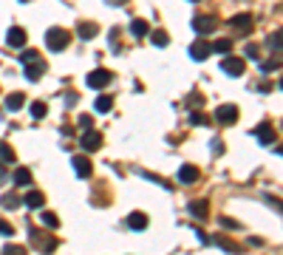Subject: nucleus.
<instances>
[{"mask_svg": "<svg viewBox=\"0 0 283 255\" xmlns=\"http://www.w3.org/2000/svg\"><path fill=\"white\" fill-rule=\"evenodd\" d=\"M68 43H71V34H68L66 29L51 26L49 32H46V49H51V51H66Z\"/></svg>", "mask_w": 283, "mask_h": 255, "instance_id": "f257e3e1", "label": "nucleus"}, {"mask_svg": "<svg viewBox=\"0 0 283 255\" xmlns=\"http://www.w3.org/2000/svg\"><path fill=\"white\" fill-rule=\"evenodd\" d=\"M111 80H114V74L111 71H105V68H97V71H91L88 77H85V83H88V88H105V85H111Z\"/></svg>", "mask_w": 283, "mask_h": 255, "instance_id": "f03ea898", "label": "nucleus"}, {"mask_svg": "<svg viewBox=\"0 0 283 255\" xmlns=\"http://www.w3.org/2000/svg\"><path fill=\"white\" fill-rule=\"evenodd\" d=\"M80 145H83V151H100L102 148V134H97L94 128H85V134L80 136Z\"/></svg>", "mask_w": 283, "mask_h": 255, "instance_id": "7ed1b4c3", "label": "nucleus"}, {"mask_svg": "<svg viewBox=\"0 0 283 255\" xmlns=\"http://www.w3.org/2000/svg\"><path fill=\"white\" fill-rule=\"evenodd\" d=\"M218 20L213 15H199V17H193V29H196V32L199 34H213L218 29L216 26Z\"/></svg>", "mask_w": 283, "mask_h": 255, "instance_id": "20e7f679", "label": "nucleus"}, {"mask_svg": "<svg viewBox=\"0 0 283 255\" xmlns=\"http://www.w3.org/2000/svg\"><path fill=\"white\" fill-rule=\"evenodd\" d=\"M221 71L230 74V77H241V74H244V60H241V57H230V54H224Z\"/></svg>", "mask_w": 283, "mask_h": 255, "instance_id": "39448f33", "label": "nucleus"}, {"mask_svg": "<svg viewBox=\"0 0 283 255\" xmlns=\"http://www.w3.org/2000/svg\"><path fill=\"white\" fill-rule=\"evenodd\" d=\"M213 54V46L207 43V40H196L193 46H190V57L196 60V63H201V60H207Z\"/></svg>", "mask_w": 283, "mask_h": 255, "instance_id": "423d86ee", "label": "nucleus"}, {"mask_svg": "<svg viewBox=\"0 0 283 255\" xmlns=\"http://www.w3.org/2000/svg\"><path fill=\"white\" fill-rule=\"evenodd\" d=\"M216 119L221 125H235V122H238V108H235V105H221L216 111Z\"/></svg>", "mask_w": 283, "mask_h": 255, "instance_id": "0eeeda50", "label": "nucleus"}, {"mask_svg": "<svg viewBox=\"0 0 283 255\" xmlns=\"http://www.w3.org/2000/svg\"><path fill=\"white\" fill-rule=\"evenodd\" d=\"M71 165H74V173H77L80 179H88V176H91V170H94L88 156H74V159H71Z\"/></svg>", "mask_w": 283, "mask_h": 255, "instance_id": "6e6552de", "label": "nucleus"}, {"mask_svg": "<svg viewBox=\"0 0 283 255\" xmlns=\"http://www.w3.org/2000/svg\"><path fill=\"white\" fill-rule=\"evenodd\" d=\"M199 168H196V165H182V168H179V182H182V185H196V182H199Z\"/></svg>", "mask_w": 283, "mask_h": 255, "instance_id": "1a4fd4ad", "label": "nucleus"}, {"mask_svg": "<svg viewBox=\"0 0 283 255\" xmlns=\"http://www.w3.org/2000/svg\"><path fill=\"white\" fill-rule=\"evenodd\" d=\"M6 43H9L12 49H23V46H26V32H23L20 26H12L9 34H6Z\"/></svg>", "mask_w": 283, "mask_h": 255, "instance_id": "9d476101", "label": "nucleus"}, {"mask_svg": "<svg viewBox=\"0 0 283 255\" xmlns=\"http://www.w3.org/2000/svg\"><path fill=\"white\" fill-rule=\"evenodd\" d=\"M23 71H26V77H29L32 83H37V80L43 77V71H46V68H43V63H40V57H37V60H29Z\"/></svg>", "mask_w": 283, "mask_h": 255, "instance_id": "9b49d317", "label": "nucleus"}, {"mask_svg": "<svg viewBox=\"0 0 283 255\" xmlns=\"http://www.w3.org/2000/svg\"><path fill=\"white\" fill-rule=\"evenodd\" d=\"M23 204H26V207H32V210H40V207L46 204V196H43L40 190H29V193L23 196Z\"/></svg>", "mask_w": 283, "mask_h": 255, "instance_id": "f8f14e48", "label": "nucleus"}, {"mask_svg": "<svg viewBox=\"0 0 283 255\" xmlns=\"http://www.w3.org/2000/svg\"><path fill=\"white\" fill-rule=\"evenodd\" d=\"M77 34H80L83 40H94V37L100 34V26H97V23H88V20H83V23H80V29H77Z\"/></svg>", "mask_w": 283, "mask_h": 255, "instance_id": "ddd939ff", "label": "nucleus"}, {"mask_svg": "<svg viewBox=\"0 0 283 255\" xmlns=\"http://www.w3.org/2000/svg\"><path fill=\"white\" fill-rule=\"evenodd\" d=\"M255 136H258V142H261V145H269V142L275 139V131H272V125H269V122H264L261 128H255Z\"/></svg>", "mask_w": 283, "mask_h": 255, "instance_id": "4468645a", "label": "nucleus"}, {"mask_svg": "<svg viewBox=\"0 0 283 255\" xmlns=\"http://www.w3.org/2000/svg\"><path fill=\"white\" fill-rule=\"evenodd\" d=\"M230 26H233V29H241V32H244V29H250V26H252V15H250V12H244V15L230 17Z\"/></svg>", "mask_w": 283, "mask_h": 255, "instance_id": "2eb2a0df", "label": "nucleus"}, {"mask_svg": "<svg viewBox=\"0 0 283 255\" xmlns=\"http://www.w3.org/2000/svg\"><path fill=\"white\" fill-rule=\"evenodd\" d=\"M128 227H133V230H145V227H148V216L139 213V210L131 213V216H128Z\"/></svg>", "mask_w": 283, "mask_h": 255, "instance_id": "dca6fc26", "label": "nucleus"}, {"mask_svg": "<svg viewBox=\"0 0 283 255\" xmlns=\"http://www.w3.org/2000/svg\"><path fill=\"white\" fill-rule=\"evenodd\" d=\"M190 216H193V219H207V216H210V210H207V202H201V199H199V202H193V204H190Z\"/></svg>", "mask_w": 283, "mask_h": 255, "instance_id": "f3484780", "label": "nucleus"}, {"mask_svg": "<svg viewBox=\"0 0 283 255\" xmlns=\"http://www.w3.org/2000/svg\"><path fill=\"white\" fill-rule=\"evenodd\" d=\"M0 204H3L6 210H17V207H23V199H20L17 193H6V196H0Z\"/></svg>", "mask_w": 283, "mask_h": 255, "instance_id": "a211bd4d", "label": "nucleus"}, {"mask_svg": "<svg viewBox=\"0 0 283 255\" xmlns=\"http://www.w3.org/2000/svg\"><path fill=\"white\" fill-rule=\"evenodd\" d=\"M94 108H97V114H108L111 108H114V100L105 94V97H97V102H94Z\"/></svg>", "mask_w": 283, "mask_h": 255, "instance_id": "6ab92c4d", "label": "nucleus"}, {"mask_svg": "<svg viewBox=\"0 0 283 255\" xmlns=\"http://www.w3.org/2000/svg\"><path fill=\"white\" fill-rule=\"evenodd\" d=\"M23 94H9V97H6V108H9V111H20V108H23Z\"/></svg>", "mask_w": 283, "mask_h": 255, "instance_id": "aec40b11", "label": "nucleus"}, {"mask_svg": "<svg viewBox=\"0 0 283 255\" xmlns=\"http://www.w3.org/2000/svg\"><path fill=\"white\" fill-rule=\"evenodd\" d=\"M148 32H150V29H148V23H145V20H133V23H131V34H133V37H145Z\"/></svg>", "mask_w": 283, "mask_h": 255, "instance_id": "412c9836", "label": "nucleus"}, {"mask_svg": "<svg viewBox=\"0 0 283 255\" xmlns=\"http://www.w3.org/2000/svg\"><path fill=\"white\" fill-rule=\"evenodd\" d=\"M15 185H32V173L26 168H17L15 170Z\"/></svg>", "mask_w": 283, "mask_h": 255, "instance_id": "4be33fe9", "label": "nucleus"}, {"mask_svg": "<svg viewBox=\"0 0 283 255\" xmlns=\"http://www.w3.org/2000/svg\"><path fill=\"white\" fill-rule=\"evenodd\" d=\"M213 51H218V54H230V51H233V40H227V37H221V40H216V46H213Z\"/></svg>", "mask_w": 283, "mask_h": 255, "instance_id": "5701e85b", "label": "nucleus"}, {"mask_svg": "<svg viewBox=\"0 0 283 255\" xmlns=\"http://www.w3.org/2000/svg\"><path fill=\"white\" fill-rule=\"evenodd\" d=\"M29 111H32V117H34V119H43L46 114H49L46 102H32V108H29Z\"/></svg>", "mask_w": 283, "mask_h": 255, "instance_id": "b1692460", "label": "nucleus"}, {"mask_svg": "<svg viewBox=\"0 0 283 255\" xmlns=\"http://www.w3.org/2000/svg\"><path fill=\"white\" fill-rule=\"evenodd\" d=\"M150 40H153L156 46H167V43H170V34L159 29V32H153V34H150Z\"/></svg>", "mask_w": 283, "mask_h": 255, "instance_id": "393cba45", "label": "nucleus"}, {"mask_svg": "<svg viewBox=\"0 0 283 255\" xmlns=\"http://www.w3.org/2000/svg\"><path fill=\"white\" fill-rule=\"evenodd\" d=\"M190 125H210V119H207L204 111H193L190 114Z\"/></svg>", "mask_w": 283, "mask_h": 255, "instance_id": "a878e982", "label": "nucleus"}, {"mask_svg": "<svg viewBox=\"0 0 283 255\" xmlns=\"http://www.w3.org/2000/svg\"><path fill=\"white\" fill-rule=\"evenodd\" d=\"M0 159H3L6 165H9V162H15V151H12L6 142H0Z\"/></svg>", "mask_w": 283, "mask_h": 255, "instance_id": "bb28decb", "label": "nucleus"}, {"mask_svg": "<svg viewBox=\"0 0 283 255\" xmlns=\"http://www.w3.org/2000/svg\"><path fill=\"white\" fill-rule=\"evenodd\" d=\"M0 236H3V238H12V236H15V227H12L9 221H0Z\"/></svg>", "mask_w": 283, "mask_h": 255, "instance_id": "cd10ccee", "label": "nucleus"}, {"mask_svg": "<svg viewBox=\"0 0 283 255\" xmlns=\"http://www.w3.org/2000/svg\"><path fill=\"white\" fill-rule=\"evenodd\" d=\"M40 221H43L46 227H57V224H60V221H57V216H54V213H43V216H40Z\"/></svg>", "mask_w": 283, "mask_h": 255, "instance_id": "c85d7f7f", "label": "nucleus"}, {"mask_svg": "<svg viewBox=\"0 0 283 255\" xmlns=\"http://www.w3.org/2000/svg\"><path fill=\"white\" fill-rule=\"evenodd\" d=\"M269 49H272V51H281V32H275L272 37H269Z\"/></svg>", "mask_w": 283, "mask_h": 255, "instance_id": "c756f323", "label": "nucleus"}, {"mask_svg": "<svg viewBox=\"0 0 283 255\" xmlns=\"http://www.w3.org/2000/svg\"><path fill=\"white\" fill-rule=\"evenodd\" d=\"M80 128H94V117H91V114H83V117H80Z\"/></svg>", "mask_w": 283, "mask_h": 255, "instance_id": "7c9ffc66", "label": "nucleus"}, {"mask_svg": "<svg viewBox=\"0 0 283 255\" xmlns=\"http://www.w3.org/2000/svg\"><path fill=\"white\" fill-rule=\"evenodd\" d=\"M20 60H23V63H29V60H37V51H34V49H26Z\"/></svg>", "mask_w": 283, "mask_h": 255, "instance_id": "2f4dec72", "label": "nucleus"}, {"mask_svg": "<svg viewBox=\"0 0 283 255\" xmlns=\"http://www.w3.org/2000/svg\"><path fill=\"white\" fill-rule=\"evenodd\" d=\"M278 66H281V63H278V60H269V63H264V66H261V68H264V74H269V71H272V68H278Z\"/></svg>", "mask_w": 283, "mask_h": 255, "instance_id": "473e14b6", "label": "nucleus"}, {"mask_svg": "<svg viewBox=\"0 0 283 255\" xmlns=\"http://www.w3.org/2000/svg\"><path fill=\"white\" fill-rule=\"evenodd\" d=\"M77 102H80V97H77V94H68V97H66V105H68V108H74Z\"/></svg>", "mask_w": 283, "mask_h": 255, "instance_id": "72a5a7b5", "label": "nucleus"}, {"mask_svg": "<svg viewBox=\"0 0 283 255\" xmlns=\"http://www.w3.org/2000/svg\"><path fill=\"white\" fill-rule=\"evenodd\" d=\"M247 57L250 60H258V46H247Z\"/></svg>", "mask_w": 283, "mask_h": 255, "instance_id": "f704fd0d", "label": "nucleus"}, {"mask_svg": "<svg viewBox=\"0 0 283 255\" xmlns=\"http://www.w3.org/2000/svg\"><path fill=\"white\" fill-rule=\"evenodd\" d=\"M3 253H6V255H17V253H23V250H20V247H15V244H9Z\"/></svg>", "mask_w": 283, "mask_h": 255, "instance_id": "c9c22d12", "label": "nucleus"}, {"mask_svg": "<svg viewBox=\"0 0 283 255\" xmlns=\"http://www.w3.org/2000/svg\"><path fill=\"white\" fill-rule=\"evenodd\" d=\"M187 102H190V105H201V102H204V100H201L199 94H193V97H190V100H187Z\"/></svg>", "mask_w": 283, "mask_h": 255, "instance_id": "e433bc0d", "label": "nucleus"}, {"mask_svg": "<svg viewBox=\"0 0 283 255\" xmlns=\"http://www.w3.org/2000/svg\"><path fill=\"white\" fill-rule=\"evenodd\" d=\"M108 3H111V6H125L128 0H108Z\"/></svg>", "mask_w": 283, "mask_h": 255, "instance_id": "4c0bfd02", "label": "nucleus"}, {"mask_svg": "<svg viewBox=\"0 0 283 255\" xmlns=\"http://www.w3.org/2000/svg\"><path fill=\"white\" fill-rule=\"evenodd\" d=\"M3 179H6V173H3V170H0V182H3Z\"/></svg>", "mask_w": 283, "mask_h": 255, "instance_id": "58836bf2", "label": "nucleus"}, {"mask_svg": "<svg viewBox=\"0 0 283 255\" xmlns=\"http://www.w3.org/2000/svg\"><path fill=\"white\" fill-rule=\"evenodd\" d=\"M190 3H199V0H190Z\"/></svg>", "mask_w": 283, "mask_h": 255, "instance_id": "ea45409f", "label": "nucleus"}, {"mask_svg": "<svg viewBox=\"0 0 283 255\" xmlns=\"http://www.w3.org/2000/svg\"><path fill=\"white\" fill-rule=\"evenodd\" d=\"M23 3H29V0H23Z\"/></svg>", "mask_w": 283, "mask_h": 255, "instance_id": "a19ab883", "label": "nucleus"}]
</instances>
